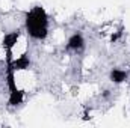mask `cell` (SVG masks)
I'll use <instances>...</instances> for the list:
<instances>
[{
  "label": "cell",
  "instance_id": "3",
  "mask_svg": "<svg viewBox=\"0 0 130 128\" xmlns=\"http://www.w3.org/2000/svg\"><path fill=\"white\" fill-rule=\"evenodd\" d=\"M83 47H85V39H83L82 33H79V32L73 33V35L68 38V41H67V50L80 51Z\"/></svg>",
  "mask_w": 130,
  "mask_h": 128
},
{
  "label": "cell",
  "instance_id": "2",
  "mask_svg": "<svg viewBox=\"0 0 130 128\" xmlns=\"http://www.w3.org/2000/svg\"><path fill=\"white\" fill-rule=\"evenodd\" d=\"M6 66L12 68L15 72H17V71H24V69H27V68L30 66V59H29L27 54H20V56H17L15 59H12L9 63H6Z\"/></svg>",
  "mask_w": 130,
  "mask_h": 128
},
{
  "label": "cell",
  "instance_id": "5",
  "mask_svg": "<svg viewBox=\"0 0 130 128\" xmlns=\"http://www.w3.org/2000/svg\"><path fill=\"white\" fill-rule=\"evenodd\" d=\"M110 80L113 83H117V84L126 81L127 80V71L126 69H120V68H113L110 71Z\"/></svg>",
  "mask_w": 130,
  "mask_h": 128
},
{
  "label": "cell",
  "instance_id": "4",
  "mask_svg": "<svg viewBox=\"0 0 130 128\" xmlns=\"http://www.w3.org/2000/svg\"><path fill=\"white\" fill-rule=\"evenodd\" d=\"M24 99V91L21 89H15V91H11L9 92V98H8V104L12 105V107H17L23 102Z\"/></svg>",
  "mask_w": 130,
  "mask_h": 128
},
{
  "label": "cell",
  "instance_id": "1",
  "mask_svg": "<svg viewBox=\"0 0 130 128\" xmlns=\"http://www.w3.org/2000/svg\"><path fill=\"white\" fill-rule=\"evenodd\" d=\"M26 33L36 41H44L48 36V15L42 6H33L24 18Z\"/></svg>",
  "mask_w": 130,
  "mask_h": 128
}]
</instances>
